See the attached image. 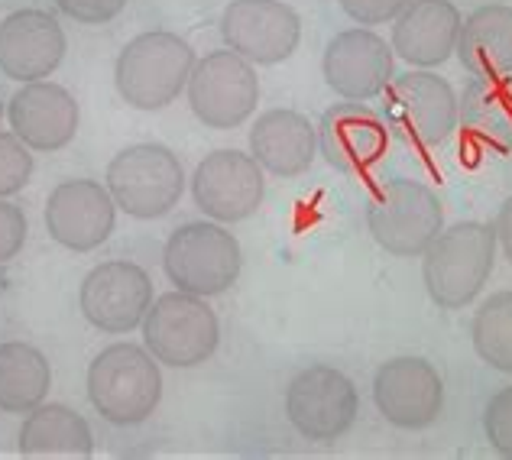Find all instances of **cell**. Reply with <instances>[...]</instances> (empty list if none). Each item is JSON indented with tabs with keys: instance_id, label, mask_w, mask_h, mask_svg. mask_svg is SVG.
I'll use <instances>...</instances> for the list:
<instances>
[{
	"instance_id": "obj_1",
	"label": "cell",
	"mask_w": 512,
	"mask_h": 460,
	"mask_svg": "<svg viewBox=\"0 0 512 460\" xmlns=\"http://www.w3.org/2000/svg\"><path fill=\"white\" fill-rule=\"evenodd\" d=\"M496 263V230L480 221H461L431 240L422 253V279L431 302L457 311L477 299Z\"/></svg>"
},
{
	"instance_id": "obj_2",
	"label": "cell",
	"mask_w": 512,
	"mask_h": 460,
	"mask_svg": "<svg viewBox=\"0 0 512 460\" xmlns=\"http://www.w3.org/2000/svg\"><path fill=\"white\" fill-rule=\"evenodd\" d=\"M192 69L195 52L182 36L150 30L120 49L114 85L133 111H163L188 88Z\"/></svg>"
},
{
	"instance_id": "obj_3",
	"label": "cell",
	"mask_w": 512,
	"mask_h": 460,
	"mask_svg": "<svg viewBox=\"0 0 512 460\" xmlns=\"http://www.w3.org/2000/svg\"><path fill=\"white\" fill-rule=\"evenodd\" d=\"M88 399L111 425L146 422L163 399L159 360L137 344L104 347L88 367Z\"/></svg>"
},
{
	"instance_id": "obj_4",
	"label": "cell",
	"mask_w": 512,
	"mask_h": 460,
	"mask_svg": "<svg viewBox=\"0 0 512 460\" xmlns=\"http://www.w3.org/2000/svg\"><path fill=\"white\" fill-rule=\"evenodd\" d=\"M244 250L237 237L218 221H192L172 230L163 250V269L179 292L211 295L227 292L240 276Z\"/></svg>"
},
{
	"instance_id": "obj_5",
	"label": "cell",
	"mask_w": 512,
	"mask_h": 460,
	"mask_svg": "<svg viewBox=\"0 0 512 460\" xmlns=\"http://www.w3.org/2000/svg\"><path fill=\"white\" fill-rule=\"evenodd\" d=\"M107 192L130 218L156 221L182 201L185 169L182 159L163 143H137L120 150L107 166Z\"/></svg>"
},
{
	"instance_id": "obj_6",
	"label": "cell",
	"mask_w": 512,
	"mask_h": 460,
	"mask_svg": "<svg viewBox=\"0 0 512 460\" xmlns=\"http://www.w3.org/2000/svg\"><path fill=\"white\" fill-rule=\"evenodd\" d=\"M140 328L146 350L175 370L201 367L205 360H211L221 341V324L214 308L201 295H188L179 289L153 299Z\"/></svg>"
},
{
	"instance_id": "obj_7",
	"label": "cell",
	"mask_w": 512,
	"mask_h": 460,
	"mask_svg": "<svg viewBox=\"0 0 512 460\" xmlns=\"http://www.w3.org/2000/svg\"><path fill=\"white\" fill-rule=\"evenodd\" d=\"M383 120L389 133L415 146L431 150L457 130V94L441 75L428 69H409L389 81Z\"/></svg>"
},
{
	"instance_id": "obj_8",
	"label": "cell",
	"mask_w": 512,
	"mask_h": 460,
	"mask_svg": "<svg viewBox=\"0 0 512 460\" xmlns=\"http://www.w3.org/2000/svg\"><path fill=\"white\" fill-rule=\"evenodd\" d=\"M370 237L393 256H422L444 230V208L428 185L412 179L383 182L367 205Z\"/></svg>"
},
{
	"instance_id": "obj_9",
	"label": "cell",
	"mask_w": 512,
	"mask_h": 460,
	"mask_svg": "<svg viewBox=\"0 0 512 460\" xmlns=\"http://www.w3.org/2000/svg\"><path fill=\"white\" fill-rule=\"evenodd\" d=\"M188 104L192 114L211 130H234L253 117L260 104V78L256 69L240 59L237 52L221 49L208 52L195 62L192 78H188Z\"/></svg>"
},
{
	"instance_id": "obj_10",
	"label": "cell",
	"mask_w": 512,
	"mask_h": 460,
	"mask_svg": "<svg viewBox=\"0 0 512 460\" xmlns=\"http://www.w3.org/2000/svg\"><path fill=\"white\" fill-rule=\"evenodd\" d=\"M357 412V386L334 367H308L286 389V415L308 441L331 444L344 438L354 428Z\"/></svg>"
},
{
	"instance_id": "obj_11",
	"label": "cell",
	"mask_w": 512,
	"mask_h": 460,
	"mask_svg": "<svg viewBox=\"0 0 512 460\" xmlns=\"http://www.w3.org/2000/svg\"><path fill=\"white\" fill-rule=\"evenodd\" d=\"M153 305V279L143 266L107 260L94 266L78 289V308L91 328L104 334H130Z\"/></svg>"
},
{
	"instance_id": "obj_12",
	"label": "cell",
	"mask_w": 512,
	"mask_h": 460,
	"mask_svg": "<svg viewBox=\"0 0 512 460\" xmlns=\"http://www.w3.org/2000/svg\"><path fill=\"white\" fill-rule=\"evenodd\" d=\"M221 36L250 65H276L299 49L302 20L282 0H231L221 13Z\"/></svg>"
},
{
	"instance_id": "obj_13",
	"label": "cell",
	"mask_w": 512,
	"mask_h": 460,
	"mask_svg": "<svg viewBox=\"0 0 512 460\" xmlns=\"http://www.w3.org/2000/svg\"><path fill=\"white\" fill-rule=\"evenodd\" d=\"M263 166L240 150H214L195 166L192 198L205 218L218 224L247 221L263 205Z\"/></svg>"
},
{
	"instance_id": "obj_14",
	"label": "cell",
	"mask_w": 512,
	"mask_h": 460,
	"mask_svg": "<svg viewBox=\"0 0 512 460\" xmlns=\"http://www.w3.org/2000/svg\"><path fill=\"white\" fill-rule=\"evenodd\" d=\"M117 224V201L107 185L91 179L59 182L46 198V230L65 250H98Z\"/></svg>"
},
{
	"instance_id": "obj_15",
	"label": "cell",
	"mask_w": 512,
	"mask_h": 460,
	"mask_svg": "<svg viewBox=\"0 0 512 460\" xmlns=\"http://www.w3.org/2000/svg\"><path fill=\"white\" fill-rule=\"evenodd\" d=\"M389 127L383 114L363 101H341L325 111L318 127V150L331 169L363 175L380 166L389 153Z\"/></svg>"
},
{
	"instance_id": "obj_16",
	"label": "cell",
	"mask_w": 512,
	"mask_h": 460,
	"mask_svg": "<svg viewBox=\"0 0 512 460\" xmlns=\"http://www.w3.org/2000/svg\"><path fill=\"white\" fill-rule=\"evenodd\" d=\"M376 409L396 428H428L438 422L444 386L438 370L422 357H396L373 376Z\"/></svg>"
},
{
	"instance_id": "obj_17",
	"label": "cell",
	"mask_w": 512,
	"mask_h": 460,
	"mask_svg": "<svg viewBox=\"0 0 512 460\" xmlns=\"http://www.w3.org/2000/svg\"><path fill=\"white\" fill-rule=\"evenodd\" d=\"M393 46L373 30H344L325 49V81L344 101H370L380 98L393 81Z\"/></svg>"
},
{
	"instance_id": "obj_18",
	"label": "cell",
	"mask_w": 512,
	"mask_h": 460,
	"mask_svg": "<svg viewBox=\"0 0 512 460\" xmlns=\"http://www.w3.org/2000/svg\"><path fill=\"white\" fill-rule=\"evenodd\" d=\"M10 130L36 153L65 150L75 133L82 111L69 91L56 81H26L7 104Z\"/></svg>"
},
{
	"instance_id": "obj_19",
	"label": "cell",
	"mask_w": 512,
	"mask_h": 460,
	"mask_svg": "<svg viewBox=\"0 0 512 460\" xmlns=\"http://www.w3.org/2000/svg\"><path fill=\"white\" fill-rule=\"evenodd\" d=\"M65 59V33L46 10H17L0 20V72L20 81H43Z\"/></svg>"
},
{
	"instance_id": "obj_20",
	"label": "cell",
	"mask_w": 512,
	"mask_h": 460,
	"mask_svg": "<svg viewBox=\"0 0 512 460\" xmlns=\"http://www.w3.org/2000/svg\"><path fill=\"white\" fill-rule=\"evenodd\" d=\"M461 23V10L451 0H412L393 20V52L409 65L435 69L457 49Z\"/></svg>"
},
{
	"instance_id": "obj_21",
	"label": "cell",
	"mask_w": 512,
	"mask_h": 460,
	"mask_svg": "<svg viewBox=\"0 0 512 460\" xmlns=\"http://www.w3.org/2000/svg\"><path fill=\"white\" fill-rule=\"evenodd\" d=\"M250 156L260 162L263 172L282 175V179H295L312 169L318 156V127L299 111H266L256 117L250 130Z\"/></svg>"
},
{
	"instance_id": "obj_22",
	"label": "cell",
	"mask_w": 512,
	"mask_h": 460,
	"mask_svg": "<svg viewBox=\"0 0 512 460\" xmlns=\"http://www.w3.org/2000/svg\"><path fill=\"white\" fill-rule=\"evenodd\" d=\"M454 52L474 78L512 75V7L490 4L470 13Z\"/></svg>"
},
{
	"instance_id": "obj_23",
	"label": "cell",
	"mask_w": 512,
	"mask_h": 460,
	"mask_svg": "<svg viewBox=\"0 0 512 460\" xmlns=\"http://www.w3.org/2000/svg\"><path fill=\"white\" fill-rule=\"evenodd\" d=\"M457 124L470 140L512 153V78H474L457 98Z\"/></svg>"
},
{
	"instance_id": "obj_24",
	"label": "cell",
	"mask_w": 512,
	"mask_h": 460,
	"mask_svg": "<svg viewBox=\"0 0 512 460\" xmlns=\"http://www.w3.org/2000/svg\"><path fill=\"white\" fill-rule=\"evenodd\" d=\"M20 454L23 457H94L91 425L69 405L43 402L26 412L20 428Z\"/></svg>"
},
{
	"instance_id": "obj_25",
	"label": "cell",
	"mask_w": 512,
	"mask_h": 460,
	"mask_svg": "<svg viewBox=\"0 0 512 460\" xmlns=\"http://www.w3.org/2000/svg\"><path fill=\"white\" fill-rule=\"evenodd\" d=\"M52 386V370L43 350L23 341L0 344V412L26 415L43 405Z\"/></svg>"
},
{
	"instance_id": "obj_26",
	"label": "cell",
	"mask_w": 512,
	"mask_h": 460,
	"mask_svg": "<svg viewBox=\"0 0 512 460\" xmlns=\"http://www.w3.org/2000/svg\"><path fill=\"white\" fill-rule=\"evenodd\" d=\"M470 337L487 367L512 373V292H496L477 308Z\"/></svg>"
},
{
	"instance_id": "obj_27",
	"label": "cell",
	"mask_w": 512,
	"mask_h": 460,
	"mask_svg": "<svg viewBox=\"0 0 512 460\" xmlns=\"http://www.w3.org/2000/svg\"><path fill=\"white\" fill-rule=\"evenodd\" d=\"M33 175V156L17 133L0 130V198H10L26 188Z\"/></svg>"
},
{
	"instance_id": "obj_28",
	"label": "cell",
	"mask_w": 512,
	"mask_h": 460,
	"mask_svg": "<svg viewBox=\"0 0 512 460\" xmlns=\"http://www.w3.org/2000/svg\"><path fill=\"white\" fill-rule=\"evenodd\" d=\"M483 431L496 454L512 460V386L500 389L483 409Z\"/></svg>"
},
{
	"instance_id": "obj_29",
	"label": "cell",
	"mask_w": 512,
	"mask_h": 460,
	"mask_svg": "<svg viewBox=\"0 0 512 460\" xmlns=\"http://www.w3.org/2000/svg\"><path fill=\"white\" fill-rule=\"evenodd\" d=\"M26 234H30V224H26L23 208L13 205L7 198H0V266L17 260V253L26 243Z\"/></svg>"
},
{
	"instance_id": "obj_30",
	"label": "cell",
	"mask_w": 512,
	"mask_h": 460,
	"mask_svg": "<svg viewBox=\"0 0 512 460\" xmlns=\"http://www.w3.org/2000/svg\"><path fill=\"white\" fill-rule=\"evenodd\" d=\"M412 0H341V10L360 26H380L396 20Z\"/></svg>"
},
{
	"instance_id": "obj_31",
	"label": "cell",
	"mask_w": 512,
	"mask_h": 460,
	"mask_svg": "<svg viewBox=\"0 0 512 460\" xmlns=\"http://www.w3.org/2000/svg\"><path fill=\"white\" fill-rule=\"evenodd\" d=\"M56 7L75 23L101 26V23H111L117 13L127 7V0H56Z\"/></svg>"
},
{
	"instance_id": "obj_32",
	"label": "cell",
	"mask_w": 512,
	"mask_h": 460,
	"mask_svg": "<svg viewBox=\"0 0 512 460\" xmlns=\"http://www.w3.org/2000/svg\"><path fill=\"white\" fill-rule=\"evenodd\" d=\"M493 230H496V247H503L506 260L512 263V195L503 201L500 214H496V224H493Z\"/></svg>"
},
{
	"instance_id": "obj_33",
	"label": "cell",
	"mask_w": 512,
	"mask_h": 460,
	"mask_svg": "<svg viewBox=\"0 0 512 460\" xmlns=\"http://www.w3.org/2000/svg\"><path fill=\"white\" fill-rule=\"evenodd\" d=\"M4 114H7V111H4V104H0V120H4Z\"/></svg>"
}]
</instances>
